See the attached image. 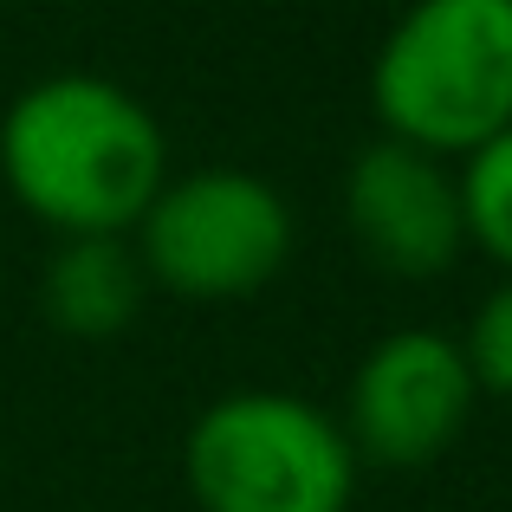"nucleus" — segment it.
<instances>
[{
    "mask_svg": "<svg viewBox=\"0 0 512 512\" xmlns=\"http://www.w3.org/2000/svg\"><path fill=\"white\" fill-rule=\"evenodd\" d=\"M0 182L59 240L130 234L169 182V137L130 85L52 72L0 117Z\"/></svg>",
    "mask_w": 512,
    "mask_h": 512,
    "instance_id": "obj_1",
    "label": "nucleus"
},
{
    "mask_svg": "<svg viewBox=\"0 0 512 512\" xmlns=\"http://www.w3.org/2000/svg\"><path fill=\"white\" fill-rule=\"evenodd\" d=\"M383 137L461 163L512 124V0H409L370 59Z\"/></svg>",
    "mask_w": 512,
    "mask_h": 512,
    "instance_id": "obj_2",
    "label": "nucleus"
},
{
    "mask_svg": "<svg viewBox=\"0 0 512 512\" xmlns=\"http://www.w3.org/2000/svg\"><path fill=\"white\" fill-rule=\"evenodd\" d=\"M357 467L338 415L292 389L214 396L182 441L201 512H350Z\"/></svg>",
    "mask_w": 512,
    "mask_h": 512,
    "instance_id": "obj_3",
    "label": "nucleus"
},
{
    "mask_svg": "<svg viewBox=\"0 0 512 512\" xmlns=\"http://www.w3.org/2000/svg\"><path fill=\"white\" fill-rule=\"evenodd\" d=\"M130 247L150 286L195 305L266 292L292 260V208L253 169H188L156 188Z\"/></svg>",
    "mask_w": 512,
    "mask_h": 512,
    "instance_id": "obj_4",
    "label": "nucleus"
},
{
    "mask_svg": "<svg viewBox=\"0 0 512 512\" xmlns=\"http://www.w3.org/2000/svg\"><path fill=\"white\" fill-rule=\"evenodd\" d=\"M474 370L461 357V338L435 325H402L363 350L350 370L338 428L350 435L357 461L376 467H428L467 435L474 422Z\"/></svg>",
    "mask_w": 512,
    "mask_h": 512,
    "instance_id": "obj_5",
    "label": "nucleus"
},
{
    "mask_svg": "<svg viewBox=\"0 0 512 512\" xmlns=\"http://www.w3.org/2000/svg\"><path fill=\"white\" fill-rule=\"evenodd\" d=\"M344 227L376 273L402 279V286L441 279L467 253L454 163L409 150L396 137L363 143L344 169Z\"/></svg>",
    "mask_w": 512,
    "mask_h": 512,
    "instance_id": "obj_6",
    "label": "nucleus"
},
{
    "mask_svg": "<svg viewBox=\"0 0 512 512\" xmlns=\"http://www.w3.org/2000/svg\"><path fill=\"white\" fill-rule=\"evenodd\" d=\"M143 292H150V279L137 266L130 234L59 240L46 273H39V305L65 338H117V331H130L143 312Z\"/></svg>",
    "mask_w": 512,
    "mask_h": 512,
    "instance_id": "obj_7",
    "label": "nucleus"
},
{
    "mask_svg": "<svg viewBox=\"0 0 512 512\" xmlns=\"http://www.w3.org/2000/svg\"><path fill=\"white\" fill-rule=\"evenodd\" d=\"M454 188H461L467 247L487 253V260L512 279V124L454 163Z\"/></svg>",
    "mask_w": 512,
    "mask_h": 512,
    "instance_id": "obj_8",
    "label": "nucleus"
},
{
    "mask_svg": "<svg viewBox=\"0 0 512 512\" xmlns=\"http://www.w3.org/2000/svg\"><path fill=\"white\" fill-rule=\"evenodd\" d=\"M461 357H467V370H474L480 396L512 402V279H500V286L474 305V318H467V331H461Z\"/></svg>",
    "mask_w": 512,
    "mask_h": 512,
    "instance_id": "obj_9",
    "label": "nucleus"
}]
</instances>
